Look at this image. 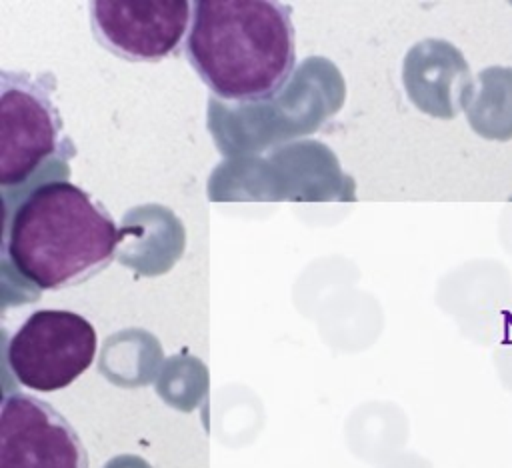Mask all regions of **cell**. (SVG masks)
Listing matches in <instances>:
<instances>
[{"label": "cell", "instance_id": "6da1fadb", "mask_svg": "<svg viewBox=\"0 0 512 468\" xmlns=\"http://www.w3.org/2000/svg\"><path fill=\"white\" fill-rule=\"evenodd\" d=\"M184 54L222 100L276 96L296 68L292 6L276 0H198Z\"/></svg>", "mask_w": 512, "mask_h": 468}, {"label": "cell", "instance_id": "7a4b0ae2", "mask_svg": "<svg viewBox=\"0 0 512 468\" xmlns=\"http://www.w3.org/2000/svg\"><path fill=\"white\" fill-rule=\"evenodd\" d=\"M122 240L110 212L80 186L44 182L28 192L4 230V258L40 290H64L100 274Z\"/></svg>", "mask_w": 512, "mask_h": 468}, {"label": "cell", "instance_id": "3957f363", "mask_svg": "<svg viewBox=\"0 0 512 468\" xmlns=\"http://www.w3.org/2000/svg\"><path fill=\"white\" fill-rule=\"evenodd\" d=\"M52 74L0 70V184L22 186L52 158L70 160L76 148L54 104Z\"/></svg>", "mask_w": 512, "mask_h": 468}, {"label": "cell", "instance_id": "277c9868", "mask_svg": "<svg viewBox=\"0 0 512 468\" xmlns=\"http://www.w3.org/2000/svg\"><path fill=\"white\" fill-rule=\"evenodd\" d=\"M96 330L70 310L30 314L6 346L16 380L36 392H56L88 370L96 356Z\"/></svg>", "mask_w": 512, "mask_h": 468}, {"label": "cell", "instance_id": "5b68a950", "mask_svg": "<svg viewBox=\"0 0 512 468\" xmlns=\"http://www.w3.org/2000/svg\"><path fill=\"white\" fill-rule=\"evenodd\" d=\"M186 0H96L90 28L102 48L128 62H160L174 54L190 30Z\"/></svg>", "mask_w": 512, "mask_h": 468}, {"label": "cell", "instance_id": "8992f818", "mask_svg": "<svg viewBox=\"0 0 512 468\" xmlns=\"http://www.w3.org/2000/svg\"><path fill=\"white\" fill-rule=\"evenodd\" d=\"M0 468H88V452L50 402L14 392L0 412Z\"/></svg>", "mask_w": 512, "mask_h": 468}, {"label": "cell", "instance_id": "52a82bcc", "mask_svg": "<svg viewBox=\"0 0 512 468\" xmlns=\"http://www.w3.org/2000/svg\"><path fill=\"white\" fill-rule=\"evenodd\" d=\"M422 46L414 72V98L426 112L452 118L468 108L476 88L468 62L448 42H426Z\"/></svg>", "mask_w": 512, "mask_h": 468}, {"label": "cell", "instance_id": "ba28073f", "mask_svg": "<svg viewBox=\"0 0 512 468\" xmlns=\"http://www.w3.org/2000/svg\"><path fill=\"white\" fill-rule=\"evenodd\" d=\"M468 122L476 134L494 142L512 140V68L488 66L466 108Z\"/></svg>", "mask_w": 512, "mask_h": 468}, {"label": "cell", "instance_id": "9c48e42d", "mask_svg": "<svg viewBox=\"0 0 512 468\" xmlns=\"http://www.w3.org/2000/svg\"><path fill=\"white\" fill-rule=\"evenodd\" d=\"M104 468H152L144 458L136 454H120L104 464Z\"/></svg>", "mask_w": 512, "mask_h": 468}]
</instances>
